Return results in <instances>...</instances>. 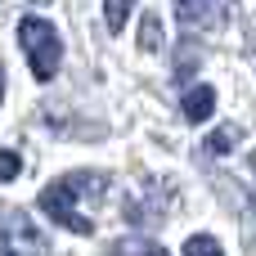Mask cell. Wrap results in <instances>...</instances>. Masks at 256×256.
Listing matches in <instances>:
<instances>
[{
	"instance_id": "7a4b0ae2",
	"label": "cell",
	"mask_w": 256,
	"mask_h": 256,
	"mask_svg": "<svg viewBox=\"0 0 256 256\" xmlns=\"http://www.w3.org/2000/svg\"><path fill=\"white\" fill-rule=\"evenodd\" d=\"M18 45L27 50V58H32V72H36L40 81H50V76L58 72L63 40H58L54 22H45V18H22V22H18Z\"/></svg>"
},
{
	"instance_id": "6da1fadb",
	"label": "cell",
	"mask_w": 256,
	"mask_h": 256,
	"mask_svg": "<svg viewBox=\"0 0 256 256\" xmlns=\"http://www.w3.org/2000/svg\"><path fill=\"white\" fill-rule=\"evenodd\" d=\"M104 194H108V176L104 171H72V176H63V180H54V184L40 189V212L54 225H63L68 234L90 238L94 234V220L86 212H76L72 202L76 198H104Z\"/></svg>"
},
{
	"instance_id": "5b68a950",
	"label": "cell",
	"mask_w": 256,
	"mask_h": 256,
	"mask_svg": "<svg viewBox=\"0 0 256 256\" xmlns=\"http://www.w3.org/2000/svg\"><path fill=\"white\" fill-rule=\"evenodd\" d=\"M212 112H216V90H212V86L184 90V117H189V122H207Z\"/></svg>"
},
{
	"instance_id": "3957f363",
	"label": "cell",
	"mask_w": 256,
	"mask_h": 256,
	"mask_svg": "<svg viewBox=\"0 0 256 256\" xmlns=\"http://www.w3.org/2000/svg\"><path fill=\"white\" fill-rule=\"evenodd\" d=\"M176 14L184 22V32H207V27H220L225 14H230V0H176Z\"/></svg>"
},
{
	"instance_id": "8fae6325",
	"label": "cell",
	"mask_w": 256,
	"mask_h": 256,
	"mask_svg": "<svg viewBox=\"0 0 256 256\" xmlns=\"http://www.w3.org/2000/svg\"><path fill=\"white\" fill-rule=\"evenodd\" d=\"M18 171H22V162H18V153H9V148H0V184H4V180H18Z\"/></svg>"
},
{
	"instance_id": "9c48e42d",
	"label": "cell",
	"mask_w": 256,
	"mask_h": 256,
	"mask_svg": "<svg viewBox=\"0 0 256 256\" xmlns=\"http://www.w3.org/2000/svg\"><path fill=\"white\" fill-rule=\"evenodd\" d=\"M117 256H166L153 238H126V243H117Z\"/></svg>"
},
{
	"instance_id": "ba28073f",
	"label": "cell",
	"mask_w": 256,
	"mask_h": 256,
	"mask_svg": "<svg viewBox=\"0 0 256 256\" xmlns=\"http://www.w3.org/2000/svg\"><path fill=\"white\" fill-rule=\"evenodd\" d=\"M184 256H225V252L212 234H194V238H184Z\"/></svg>"
},
{
	"instance_id": "30bf717a",
	"label": "cell",
	"mask_w": 256,
	"mask_h": 256,
	"mask_svg": "<svg viewBox=\"0 0 256 256\" xmlns=\"http://www.w3.org/2000/svg\"><path fill=\"white\" fill-rule=\"evenodd\" d=\"M234 144H238V130H234V126H225V130H216V135L207 140V148H212V153H230Z\"/></svg>"
},
{
	"instance_id": "277c9868",
	"label": "cell",
	"mask_w": 256,
	"mask_h": 256,
	"mask_svg": "<svg viewBox=\"0 0 256 256\" xmlns=\"http://www.w3.org/2000/svg\"><path fill=\"white\" fill-rule=\"evenodd\" d=\"M0 234L14 238V243H22L27 252H40V234H36V225H32L18 207H4V202H0Z\"/></svg>"
},
{
	"instance_id": "52a82bcc",
	"label": "cell",
	"mask_w": 256,
	"mask_h": 256,
	"mask_svg": "<svg viewBox=\"0 0 256 256\" xmlns=\"http://www.w3.org/2000/svg\"><path fill=\"white\" fill-rule=\"evenodd\" d=\"M130 9H135V0H104V18H108V27L122 32L126 18H130Z\"/></svg>"
},
{
	"instance_id": "8992f818",
	"label": "cell",
	"mask_w": 256,
	"mask_h": 256,
	"mask_svg": "<svg viewBox=\"0 0 256 256\" xmlns=\"http://www.w3.org/2000/svg\"><path fill=\"white\" fill-rule=\"evenodd\" d=\"M140 50L144 54L162 50V22H158V14H144V22H140Z\"/></svg>"
},
{
	"instance_id": "4fadbf2b",
	"label": "cell",
	"mask_w": 256,
	"mask_h": 256,
	"mask_svg": "<svg viewBox=\"0 0 256 256\" xmlns=\"http://www.w3.org/2000/svg\"><path fill=\"white\" fill-rule=\"evenodd\" d=\"M0 256H18V252H9V248H4V252H0Z\"/></svg>"
},
{
	"instance_id": "7c38bea8",
	"label": "cell",
	"mask_w": 256,
	"mask_h": 256,
	"mask_svg": "<svg viewBox=\"0 0 256 256\" xmlns=\"http://www.w3.org/2000/svg\"><path fill=\"white\" fill-rule=\"evenodd\" d=\"M0 99H4V72H0Z\"/></svg>"
}]
</instances>
